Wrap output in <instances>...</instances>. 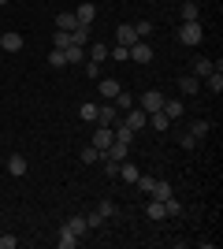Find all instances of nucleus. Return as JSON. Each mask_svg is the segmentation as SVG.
<instances>
[{"label": "nucleus", "mask_w": 223, "mask_h": 249, "mask_svg": "<svg viewBox=\"0 0 223 249\" xmlns=\"http://www.w3.org/2000/svg\"><path fill=\"white\" fill-rule=\"evenodd\" d=\"M175 37H179V45H201L205 30H201V22H182Z\"/></svg>", "instance_id": "f257e3e1"}, {"label": "nucleus", "mask_w": 223, "mask_h": 249, "mask_svg": "<svg viewBox=\"0 0 223 249\" xmlns=\"http://www.w3.org/2000/svg\"><path fill=\"white\" fill-rule=\"evenodd\" d=\"M164 101H168V97L160 93V89H145V93H141V101H138V108L153 115V112H160V108H164Z\"/></svg>", "instance_id": "f03ea898"}, {"label": "nucleus", "mask_w": 223, "mask_h": 249, "mask_svg": "<svg viewBox=\"0 0 223 249\" xmlns=\"http://www.w3.org/2000/svg\"><path fill=\"white\" fill-rule=\"evenodd\" d=\"M116 123H119V108L112 101L101 104V108H97V126H116Z\"/></svg>", "instance_id": "7ed1b4c3"}, {"label": "nucleus", "mask_w": 223, "mask_h": 249, "mask_svg": "<svg viewBox=\"0 0 223 249\" xmlns=\"http://www.w3.org/2000/svg\"><path fill=\"white\" fill-rule=\"evenodd\" d=\"M123 123H127V126H130V130H134V134H138L141 126H145V123H149V112H141L138 104H134V108H127V119H123Z\"/></svg>", "instance_id": "20e7f679"}, {"label": "nucleus", "mask_w": 223, "mask_h": 249, "mask_svg": "<svg viewBox=\"0 0 223 249\" xmlns=\"http://www.w3.org/2000/svg\"><path fill=\"white\" fill-rule=\"evenodd\" d=\"M22 45H26V41H22L19 30H4V34H0V49H4V52H19Z\"/></svg>", "instance_id": "39448f33"}, {"label": "nucleus", "mask_w": 223, "mask_h": 249, "mask_svg": "<svg viewBox=\"0 0 223 249\" xmlns=\"http://www.w3.org/2000/svg\"><path fill=\"white\" fill-rule=\"evenodd\" d=\"M74 19H78V26H93V19H97V8L86 0V4H78L74 8Z\"/></svg>", "instance_id": "423d86ee"}, {"label": "nucleus", "mask_w": 223, "mask_h": 249, "mask_svg": "<svg viewBox=\"0 0 223 249\" xmlns=\"http://www.w3.org/2000/svg\"><path fill=\"white\" fill-rule=\"evenodd\" d=\"M112 142H116V134H112V126H97V134H93V142H89V145L104 153V149L112 145Z\"/></svg>", "instance_id": "0eeeda50"}, {"label": "nucleus", "mask_w": 223, "mask_h": 249, "mask_svg": "<svg viewBox=\"0 0 223 249\" xmlns=\"http://www.w3.org/2000/svg\"><path fill=\"white\" fill-rule=\"evenodd\" d=\"M134 41H141L138 34H134V26H130V22H123V26H116V45H134Z\"/></svg>", "instance_id": "6e6552de"}, {"label": "nucleus", "mask_w": 223, "mask_h": 249, "mask_svg": "<svg viewBox=\"0 0 223 249\" xmlns=\"http://www.w3.org/2000/svg\"><path fill=\"white\" fill-rule=\"evenodd\" d=\"M130 60H134V63H149V60H153L149 41H134V45H130Z\"/></svg>", "instance_id": "1a4fd4ad"}, {"label": "nucleus", "mask_w": 223, "mask_h": 249, "mask_svg": "<svg viewBox=\"0 0 223 249\" xmlns=\"http://www.w3.org/2000/svg\"><path fill=\"white\" fill-rule=\"evenodd\" d=\"M201 89H208V93H223V71H212L201 78Z\"/></svg>", "instance_id": "9d476101"}, {"label": "nucleus", "mask_w": 223, "mask_h": 249, "mask_svg": "<svg viewBox=\"0 0 223 249\" xmlns=\"http://www.w3.org/2000/svg\"><path fill=\"white\" fill-rule=\"evenodd\" d=\"M119 89H123V86H119L116 78H101V82H97V93L104 97V101H112V97H116Z\"/></svg>", "instance_id": "9b49d317"}, {"label": "nucleus", "mask_w": 223, "mask_h": 249, "mask_svg": "<svg viewBox=\"0 0 223 249\" xmlns=\"http://www.w3.org/2000/svg\"><path fill=\"white\" fill-rule=\"evenodd\" d=\"M56 30H78V19H74V11H60V15H56Z\"/></svg>", "instance_id": "f8f14e48"}, {"label": "nucleus", "mask_w": 223, "mask_h": 249, "mask_svg": "<svg viewBox=\"0 0 223 249\" xmlns=\"http://www.w3.org/2000/svg\"><path fill=\"white\" fill-rule=\"evenodd\" d=\"M8 171H11L15 178L26 175V156H22V153H11V156H8Z\"/></svg>", "instance_id": "ddd939ff"}, {"label": "nucleus", "mask_w": 223, "mask_h": 249, "mask_svg": "<svg viewBox=\"0 0 223 249\" xmlns=\"http://www.w3.org/2000/svg\"><path fill=\"white\" fill-rule=\"evenodd\" d=\"M138 164H130V160H123V164H119V175L116 178H123V182H138Z\"/></svg>", "instance_id": "4468645a"}, {"label": "nucleus", "mask_w": 223, "mask_h": 249, "mask_svg": "<svg viewBox=\"0 0 223 249\" xmlns=\"http://www.w3.org/2000/svg\"><path fill=\"white\" fill-rule=\"evenodd\" d=\"M179 89H182V93H201V78H197V74H182Z\"/></svg>", "instance_id": "2eb2a0df"}, {"label": "nucleus", "mask_w": 223, "mask_h": 249, "mask_svg": "<svg viewBox=\"0 0 223 249\" xmlns=\"http://www.w3.org/2000/svg\"><path fill=\"white\" fill-rule=\"evenodd\" d=\"M78 242H82V238H78V234H74V231L60 227V238H56V246H60V249H74V246H78Z\"/></svg>", "instance_id": "dca6fc26"}, {"label": "nucleus", "mask_w": 223, "mask_h": 249, "mask_svg": "<svg viewBox=\"0 0 223 249\" xmlns=\"http://www.w3.org/2000/svg\"><path fill=\"white\" fill-rule=\"evenodd\" d=\"M64 56H67V67H71V63H86V49L82 45H67Z\"/></svg>", "instance_id": "f3484780"}, {"label": "nucleus", "mask_w": 223, "mask_h": 249, "mask_svg": "<svg viewBox=\"0 0 223 249\" xmlns=\"http://www.w3.org/2000/svg\"><path fill=\"white\" fill-rule=\"evenodd\" d=\"M153 197H156V201L175 197V186H171V182H160V178H156V186H153Z\"/></svg>", "instance_id": "a211bd4d"}, {"label": "nucleus", "mask_w": 223, "mask_h": 249, "mask_svg": "<svg viewBox=\"0 0 223 249\" xmlns=\"http://www.w3.org/2000/svg\"><path fill=\"white\" fill-rule=\"evenodd\" d=\"M64 227H67V231H74V234L82 238L86 231H89V223H86V216H71V219H67V223H64Z\"/></svg>", "instance_id": "6ab92c4d"}, {"label": "nucleus", "mask_w": 223, "mask_h": 249, "mask_svg": "<svg viewBox=\"0 0 223 249\" xmlns=\"http://www.w3.org/2000/svg\"><path fill=\"white\" fill-rule=\"evenodd\" d=\"M112 134H116V142H123V145H130V142H134V130H130V126L123 123V119H119V126L112 130Z\"/></svg>", "instance_id": "aec40b11"}, {"label": "nucleus", "mask_w": 223, "mask_h": 249, "mask_svg": "<svg viewBox=\"0 0 223 249\" xmlns=\"http://www.w3.org/2000/svg\"><path fill=\"white\" fill-rule=\"evenodd\" d=\"M145 216H149V219H164V216H168L164 201H156V197H153V201H149V208H145Z\"/></svg>", "instance_id": "412c9836"}, {"label": "nucleus", "mask_w": 223, "mask_h": 249, "mask_svg": "<svg viewBox=\"0 0 223 249\" xmlns=\"http://www.w3.org/2000/svg\"><path fill=\"white\" fill-rule=\"evenodd\" d=\"M145 126H156L160 134H164V130H168V126H171V119H168V115H164V112H153V115H149V123H145Z\"/></svg>", "instance_id": "4be33fe9"}, {"label": "nucleus", "mask_w": 223, "mask_h": 249, "mask_svg": "<svg viewBox=\"0 0 223 249\" xmlns=\"http://www.w3.org/2000/svg\"><path fill=\"white\" fill-rule=\"evenodd\" d=\"M197 19H201L197 4H193V0H186V4H182V22H197Z\"/></svg>", "instance_id": "5701e85b"}, {"label": "nucleus", "mask_w": 223, "mask_h": 249, "mask_svg": "<svg viewBox=\"0 0 223 249\" xmlns=\"http://www.w3.org/2000/svg\"><path fill=\"white\" fill-rule=\"evenodd\" d=\"M101 156H104V153H101V149H93V145H86L82 153H78V160H82V164H97V160H101Z\"/></svg>", "instance_id": "b1692460"}, {"label": "nucleus", "mask_w": 223, "mask_h": 249, "mask_svg": "<svg viewBox=\"0 0 223 249\" xmlns=\"http://www.w3.org/2000/svg\"><path fill=\"white\" fill-rule=\"evenodd\" d=\"M112 104H116L119 112H127V108H134V97H130V93H123V89H119V93L112 97Z\"/></svg>", "instance_id": "393cba45"}, {"label": "nucleus", "mask_w": 223, "mask_h": 249, "mask_svg": "<svg viewBox=\"0 0 223 249\" xmlns=\"http://www.w3.org/2000/svg\"><path fill=\"white\" fill-rule=\"evenodd\" d=\"M160 112L168 115V119H179V115H182V101H164V108H160Z\"/></svg>", "instance_id": "a878e982"}, {"label": "nucleus", "mask_w": 223, "mask_h": 249, "mask_svg": "<svg viewBox=\"0 0 223 249\" xmlns=\"http://www.w3.org/2000/svg\"><path fill=\"white\" fill-rule=\"evenodd\" d=\"M71 45H89V26H78V30H71Z\"/></svg>", "instance_id": "bb28decb"}, {"label": "nucleus", "mask_w": 223, "mask_h": 249, "mask_svg": "<svg viewBox=\"0 0 223 249\" xmlns=\"http://www.w3.org/2000/svg\"><path fill=\"white\" fill-rule=\"evenodd\" d=\"M108 60H123V63H127L130 49H127V45H112V49H108Z\"/></svg>", "instance_id": "cd10ccee"}, {"label": "nucleus", "mask_w": 223, "mask_h": 249, "mask_svg": "<svg viewBox=\"0 0 223 249\" xmlns=\"http://www.w3.org/2000/svg\"><path fill=\"white\" fill-rule=\"evenodd\" d=\"M190 134L197 138V142H201V138L208 134V119H193V123H190Z\"/></svg>", "instance_id": "c85d7f7f"}, {"label": "nucleus", "mask_w": 223, "mask_h": 249, "mask_svg": "<svg viewBox=\"0 0 223 249\" xmlns=\"http://www.w3.org/2000/svg\"><path fill=\"white\" fill-rule=\"evenodd\" d=\"M89 60L104 63V60H108V45H101V41H97V45H89Z\"/></svg>", "instance_id": "c756f323"}, {"label": "nucleus", "mask_w": 223, "mask_h": 249, "mask_svg": "<svg viewBox=\"0 0 223 249\" xmlns=\"http://www.w3.org/2000/svg\"><path fill=\"white\" fill-rule=\"evenodd\" d=\"M78 115H82L86 123H97V104H93V101H86L82 108H78Z\"/></svg>", "instance_id": "7c9ffc66"}, {"label": "nucleus", "mask_w": 223, "mask_h": 249, "mask_svg": "<svg viewBox=\"0 0 223 249\" xmlns=\"http://www.w3.org/2000/svg\"><path fill=\"white\" fill-rule=\"evenodd\" d=\"M49 67H67V56H64V49H52V52H49Z\"/></svg>", "instance_id": "2f4dec72"}, {"label": "nucleus", "mask_w": 223, "mask_h": 249, "mask_svg": "<svg viewBox=\"0 0 223 249\" xmlns=\"http://www.w3.org/2000/svg\"><path fill=\"white\" fill-rule=\"evenodd\" d=\"M67 45H71V34H67V30H56L52 34V49H67Z\"/></svg>", "instance_id": "473e14b6"}, {"label": "nucleus", "mask_w": 223, "mask_h": 249, "mask_svg": "<svg viewBox=\"0 0 223 249\" xmlns=\"http://www.w3.org/2000/svg\"><path fill=\"white\" fill-rule=\"evenodd\" d=\"M134 34H138L141 41H145L149 34H153V22H149V19H141V22H134Z\"/></svg>", "instance_id": "72a5a7b5"}, {"label": "nucleus", "mask_w": 223, "mask_h": 249, "mask_svg": "<svg viewBox=\"0 0 223 249\" xmlns=\"http://www.w3.org/2000/svg\"><path fill=\"white\" fill-rule=\"evenodd\" d=\"M179 145L182 149H197V138H193L190 130H182V134H179Z\"/></svg>", "instance_id": "f704fd0d"}, {"label": "nucleus", "mask_w": 223, "mask_h": 249, "mask_svg": "<svg viewBox=\"0 0 223 249\" xmlns=\"http://www.w3.org/2000/svg\"><path fill=\"white\" fill-rule=\"evenodd\" d=\"M164 208H168V216H182V201H175V197L164 201Z\"/></svg>", "instance_id": "c9c22d12"}, {"label": "nucleus", "mask_w": 223, "mask_h": 249, "mask_svg": "<svg viewBox=\"0 0 223 249\" xmlns=\"http://www.w3.org/2000/svg\"><path fill=\"white\" fill-rule=\"evenodd\" d=\"M153 186H156V178H149V175H138V190H145V194H153Z\"/></svg>", "instance_id": "e433bc0d"}, {"label": "nucleus", "mask_w": 223, "mask_h": 249, "mask_svg": "<svg viewBox=\"0 0 223 249\" xmlns=\"http://www.w3.org/2000/svg\"><path fill=\"white\" fill-rule=\"evenodd\" d=\"M97 208H101V216H104V219H108V216H116V212H119V208L112 205V201H101V205H97Z\"/></svg>", "instance_id": "4c0bfd02"}, {"label": "nucleus", "mask_w": 223, "mask_h": 249, "mask_svg": "<svg viewBox=\"0 0 223 249\" xmlns=\"http://www.w3.org/2000/svg\"><path fill=\"white\" fill-rule=\"evenodd\" d=\"M15 246H19L15 234H0V249H15Z\"/></svg>", "instance_id": "58836bf2"}, {"label": "nucleus", "mask_w": 223, "mask_h": 249, "mask_svg": "<svg viewBox=\"0 0 223 249\" xmlns=\"http://www.w3.org/2000/svg\"><path fill=\"white\" fill-rule=\"evenodd\" d=\"M86 223H89V227H101V223H104V216H101V208H97V212H89V216H86Z\"/></svg>", "instance_id": "ea45409f"}, {"label": "nucleus", "mask_w": 223, "mask_h": 249, "mask_svg": "<svg viewBox=\"0 0 223 249\" xmlns=\"http://www.w3.org/2000/svg\"><path fill=\"white\" fill-rule=\"evenodd\" d=\"M97 67H101L97 60H86V74H89V78H97Z\"/></svg>", "instance_id": "a19ab883"}, {"label": "nucleus", "mask_w": 223, "mask_h": 249, "mask_svg": "<svg viewBox=\"0 0 223 249\" xmlns=\"http://www.w3.org/2000/svg\"><path fill=\"white\" fill-rule=\"evenodd\" d=\"M104 171H108L112 178H116V175H119V164H116V160H104Z\"/></svg>", "instance_id": "79ce46f5"}, {"label": "nucleus", "mask_w": 223, "mask_h": 249, "mask_svg": "<svg viewBox=\"0 0 223 249\" xmlns=\"http://www.w3.org/2000/svg\"><path fill=\"white\" fill-rule=\"evenodd\" d=\"M4 4H8V0H0V8H4Z\"/></svg>", "instance_id": "37998d69"}]
</instances>
